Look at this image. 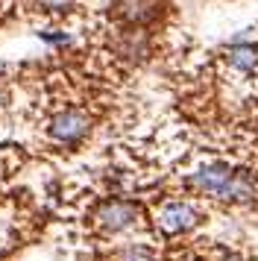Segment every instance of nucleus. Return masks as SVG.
<instances>
[{
  "instance_id": "nucleus-3",
  "label": "nucleus",
  "mask_w": 258,
  "mask_h": 261,
  "mask_svg": "<svg viewBox=\"0 0 258 261\" xmlns=\"http://www.w3.org/2000/svg\"><path fill=\"white\" fill-rule=\"evenodd\" d=\"M88 132H91V118L80 109H65V112L53 115V120H50V135L59 144H76Z\"/></svg>"
},
{
  "instance_id": "nucleus-10",
  "label": "nucleus",
  "mask_w": 258,
  "mask_h": 261,
  "mask_svg": "<svg viewBox=\"0 0 258 261\" xmlns=\"http://www.w3.org/2000/svg\"><path fill=\"white\" fill-rule=\"evenodd\" d=\"M44 12H68L73 6V0H35Z\"/></svg>"
},
{
  "instance_id": "nucleus-2",
  "label": "nucleus",
  "mask_w": 258,
  "mask_h": 261,
  "mask_svg": "<svg viewBox=\"0 0 258 261\" xmlns=\"http://www.w3.org/2000/svg\"><path fill=\"white\" fill-rule=\"evenodd\" d=\"M202 220V214L194 202L188 200H167L159 208L156 214V226H159V232L167 238H176V235H188V232H194Z\"/></svg>"
},
{
  "instance_id": "nucleus-11",
  "label": "nucleus",
  "mask_w": 258,
  "mask_h": 261,
  "mask_svg": "<svg viewBox=\"0 0 258 261\" xmlns=\"http://www.w3.org/2000/svg\"><path fill=\"white\" fill-rule=\"evenodd\" d=\"M41 38L47 44H56V47H68L70 44V36H65V33H41Z\"/></svg>"
},
{
  "instance_id": "nucleus-5",
  "label": "nucleus",
  "mask_w": 258,
  "mask_h": 261,
  "mask_svg": "<svg viewBox=\"0 0 258 261\" xmlns=\"http://www.w3.org/2000/svg\"><path fill=\"white\" fill-rule=\"evenodd\" d=\"M115 12L129 27H147L162 15V0H115Z\"/></svg>"
},
{
  "instance_id": "nucleus-4",
  "label": "nucleus",
  "mask_w": 258,
  "mask_h": 261,
  "mask_svg": "<svg viewBox=\"0 0 258 261\" xmlns=\"http://www.w3.org/2000/svg\"><path fill=\"white\" fill-rule=\"evenodd\" d=\"M235 167L226 165V162H211V165L199 167L197 173H191L188 176V185L199 194H205V197H217L220 200L226 185H229V179H232Z\"/></svg>"
},
{
  "instance_id": "nucleus-12",
  "label": "nucleus",
  "mask_w": 258,
  "mask_h": 261,
  "mask_svg": "<svg viewBox=\"0 0 258 261\" xmlns=\"http://www.w3.org/2000/svg\"><path fill=\"white\" fill-rule=\"evenodd\" d=\"M220 261H244V258H241L238 252H223V258H220Z\"/></svg>"
},
{
  "instance_id": "nucleus-6",
  "label": "nucleus",
  "mask_w": 258,
  "mask_h": 261,
  "mask_svg": "<svg viewBox=\"0 0 258 261\" xmlns=\"http://www.w3.org/2000/svg\"><path fill=\"white\" fill-rule=\"evenodd\" d=\"M223 202H235V205H246V202L255 200V179L249 170H241V167H235L232 179H229V185L223 191Z\"/></svg>"
},
{
  "instance_id": "nucleus-7",
  "label": "nucleus",
  "mask_w": 258,
  "mask_h": 261,
  "mask_svg": "<svg viewBox=\"0 0 258 261\" xmlns=\"http://www.w3.org/2000/svg\"><path fill=\"white\" fill-rule=\"evenodd\" d=\"M226 62L232 65L235 71L252 73L258 68V47L255 44H232L226 50Z\"/></svg>"
},
{
  "instance_id": "nucleus-1",
  "label": "nucleus",
  "mask_w": 258,
  "mask_h": 261,
  "mask_svg": "<svg viewBox=\"0 0 258 261\" xmlns=\"http://www.w3.org/2000/svg\"><path fill=\"white\" fill-rule=\"evenodd\" d=\"M94 226L103 235H126L141 226V205L135 200L112 197L94 208Z\"/></svg>"
},
{
  "instance_id": "nucleus-8",
  "label": "nucleus",
  "mask_w": 258,
  "mask_h": 261,
  "mask_svg": "<svg viewBox=\"0 0 258 261\" xmlns=\"http://www.w3.org/2000/svg\"><path fill=\"white\" fill-rule=\"evenodd\" d=\"M112 261H159V252H156L152 244L129 241V244H123L112 252Z\"/></svg>"
},
{
  "instance_id": "nucleus-9",
  "label": "nucleus",
  "mask_w": 258,
  "mask_h": 261,
  "mask_svg": "<svg viewBox=\"0 0 258 261\" xmlns=\"http://www.w3.org/2000/svg\"><path fill=\"white\" fill-rule=\"evenodd\" d=\"M120 53L129 56V59H144V56H147V36H144L141 30H129L126 36H123Z\"/></svg>"
}]
</instances>
